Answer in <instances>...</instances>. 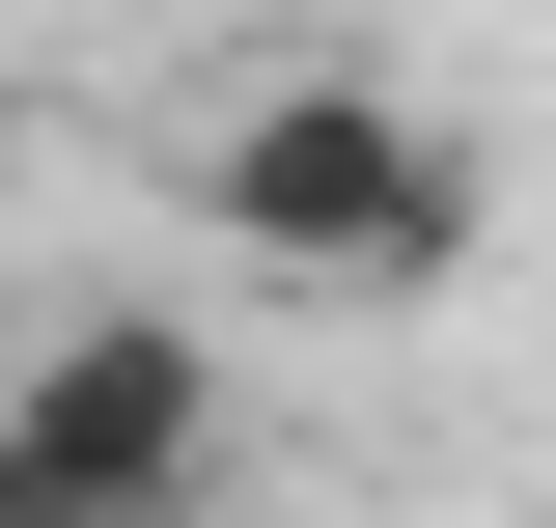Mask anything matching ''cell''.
Segmentation results:
<instances>
[{"instance_id": "7a4b0ae2", "label": "cell", "mask_w": 556, "mask_h": 528, "mask_svg": "<svg viewBox=\"0 0 556 528\" xmlns=\"http://www.w3.org/2000/svg\"><path fill=\"white\" fill-rule=\"evenodd\" d=\"M0 528H223V334L195 306H56L0 362Z\"/></svg>"}, {"instance_id": "6da1fadb", "label": "cell", "mask_w": 556, "mask_h": 528, "mask_svg": "<svg viewBox=\"0 0 556 528\" xmlns=\"http://www.w3.org/2000/svg\"><path fill=\"white\" fill-rule=\"evenodd\" d=\"M195 223L278 278V306H445V278H473V223H501V167H473L445 112H390L362 56H278L251 112L195 139Z\"/></svg>"}]
</instances>
